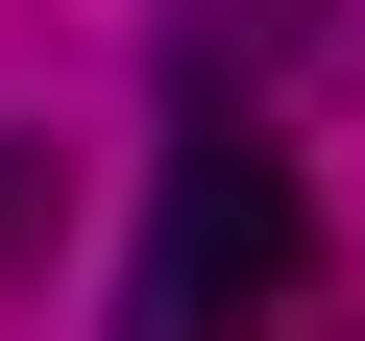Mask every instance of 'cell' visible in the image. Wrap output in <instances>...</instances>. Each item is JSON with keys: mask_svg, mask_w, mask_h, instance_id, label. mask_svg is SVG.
I'll use <instances>...</instances> for the list:
<instances>
[{"mask_svg": "<svg viewBox=\"0 0 365 341\" xmlns=\"http://www.w3.org/2000/svg\"><path fill=\"white\" fill-rule=\"evenodd\" d=\"M317 292V195H292V146L244 98H170V195L122 244V341H268Z\"/></svg>", "mask_w": 365, "mask_h": 341, "instance_id": "1", "label": "cell"}, {"mask_svg": "<svg viewBox=\"0 0 365 341\" xmlns=\"http://www.w3.org/2000/svg\"><path fill=\"white\" fill-rule=\"evenodd\" d=\"M292 49H317V0H170V98H244Z\"/></svg>", "mask_w": 365, "mask_h": 341, "instance_id": "2", "label": "cell"}, {"mask_svg": "<svg viewBox=\"0 0 365 341\" xmlns=\"http://www.w3.org/2000/svg\"><path fill=\"white\" fill-rule=\"evenodd\" d=\"M25 268H49V146L0 122V292H25Z\"/></svg>", "mask_w": 365, "mask_h": 341, "instance_id": "3", "label": "cell"}]
</instances>
